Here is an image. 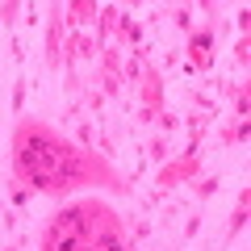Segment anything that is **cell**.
<instances>
[{
    "label": "cell",
    "instance_id": "obj_29",
    "mask_svg": "<svg viewBox=\"0 0 251 251\" xmlns=\"http://www.w3.org/2000/svg\"><path fill=\"white\" fill-rule=\"evenodd\" d=\"M234 21H239V38H247V25H251V9H239V13H234Z\"/></svg>",
    "mask_w": 251,
    "mask_h": 251
},
{
    "label": "cell",
    "instance_id": "obj_15",
    "mask_svg": "<svg viewBox=\"0 0 251 251\" xmlns=\"http://www.w3.org/2000/svg\"><path fill=\"white\" fill-rule=\"evenodd\" d=\"M247 134H251V122H234L230 117V122L222 126V147H243Z\"/></svg>",
    "mask_w": 251,
    "mask_h": 251
},
{
    "label": "cell",
    "instance_id": "obj_14",
    "mask_svg": "<svg viewBox=\"0 0 251 251\" xmlns=\"http://www.w3.org/2000/svg\"><path fill=\"white\" fill-rule=\"evenodd\" d=\"M188 188H193V197H197V201H209L218 188H222V176H218V172H205V176L188 180Z\"/></svg>",
    "mask_w": 251,
    "mask_h": 251
},
{
    "label": "cell",
    "instance_id": "obj_22",
    "mask_svg": "<svg viewBox=\"0 0 251 251\" xmlns=\"http://www.w3.org/2000/svg\"><path fill=\"white\" fill-rule=\"evenodd\" d=\"M4 188H9V201H13V205H17V209H25L29 201H34V193H29L25 184H17V180H9V184H4Z\"/></svg>",
    "mask_w": 251,
    "mask_h": 251
},
{
    "label": "cell",
    "instance_id": "obj_20",
    "mask_svg": "<svg viewBox=\"0 0 251 251\" xmlns=\"http://www.w3.org/2000/svg\"><path fill=\"white\" fill-rule=\"evenodd\" d=\"M80 105L88 109V113H105V97H100V88H88V84H84V92H80Z\"/></svg>",
    "mask_w": 251,
    "mask_h": 251
},
{
    "label": "cell",
    "instance_id": "obj_12",
    "mask_svg": "<svg viewBox=\"0 0 251 251\" xmlns=\"http://www.w3.org/2000/svg\"><path fill=\"white\" fill-rule=\"evenodd\" d=\"M117 17H122V4H100V13H97V25H92V38H97V46H105L109 38H113Z\"/></svg>",
    "mask_w": 251,
    "mask_h": 251
},
{
    "label": "cell",
    "instance_id": "obj_3",
    "mask_svg": "<svg viewBox=\"0 0 251 251\" xmlns=\"http://www.w3.org/2000/svg\"><path fill=\"white\" fill-rule=\"evenodd\" d=\"M201 168H205V163H201V155H188V151H180L176 159L159 163V172H155V193H151V201H163L172 188H180V184H188V180L205 176Z\"/></svg>",
    "mask_w": 251,
    "mask_h": 251
},
{
    "label": "cell",
    "instance_id": "obj_21",
    "mask_svg": "<svg viewBox=\"0 0 251 251\" xmlns=\"http://www.w3.org/2000/svg\"><path fill=\"white\" fill-rule=\"evenodd\" d=\"M21 13H25V4H21V0H0V25H4V29H9Z\"/></svg>",
    "mask_w": 251,
    "mask_h": 251
},
{
    "label": "cell",
    "instance_id": "obj_18",
    "mask_svg": "<svg viewBox=\"0 0 251 251\" xmlns=\"http://www.w3.org/2000/svg\"><path fill=\"white\" fill-rule=\"evenodd\" d=\"M25 97H29V80L17 75V80H13V100H9V113L13 117H25Z\"/></svg>",
    "mask_w": 251,
    "mask_h": 251
},
{
    "label": "cell",
    "instance_id": "obj_7",
    "mask_svg": "<svg viewBox=\"0 0 251 251\" xmlns=\"http://www.w3.org/2000/svg\"><path fill=\"white\" fill-rule=\"evenodd\" d=\"M63 4H50L46 9V50H42V67L46 72H63Z\"/></svg>",
    "mask_w": 251,
    "mask_h": 251
},
{
    "label": "cell",
    "instance_id": "obj_8",
    "mask_svg": "<svg viewBox=\"0 0 251 251\" xmlns=\"http://www.w3.org/2000/svg\"><path fill=\"white\" fill-rule=\"evenodd\" d=\"M222 97H230V105H234V122H247L251 117V88H247V80H209Z\"/></svg>",
    "mask_w": 251,
    "mask_h": 251
},
{
    "label": "cell",
    "instance_id": "obj_10",
    "mask_svg": "<svg viewBox=\"0 0 251 251\" xmlns=\"http://www.w3.org/2000/svg\"><path fill=\"white\" fill-rule=\"evenodd\" d=\"M113 38L126 46V50H143V38H147V25L138 17H130V13L122 9V17H117V25H113Z\"/></svg>",
    "mask_w": 251,
    "mask_h": 251
},
{
    "label": "cell",
    "instance_id": "obj_1",
    "mask_svg": "<svg viewBox=\"0 0 251 251\" xmlns=\"http://www.w3.org/2000/svg\"><path fill=\"white\" fill-rule=\"evenodd\" d=\"M13 180L25 184L34 197H67L75 188H100L113 197H134V176L113 168L100 151H84L75 138L54 130L42 117H17L9 138Z\"/></svg>",
    "mask_w": 251,
    "mask_h": 251
},
{
    "label": "cell",
    "instance_id": "obj_9",
    "mask_svg": "<svg viewBox=\"0 0 251 251\" xmlns=\"http://www.w3.org/2000/svg\"><path fill=\"white\" fill-rule=\"evenodd\" d=\"M97 13H100L97 0H67L63 4V29L75 34L80 25H97Z\"/></svg>",
    "mask_w": 251,
    "mask_h": 251
},
{
    "label": "cell",
    "instance_id": "obj_11",
    "mask_svg": "<svg viewBox=\"0 0 251 251\" xmlns=\"http://www.w3.org/2000/svg\"><path fill=\"white\" fill-rule=\"evenodd\" d=\"M247 209H251V188L243 184L239 193H234V209H230V222H226V247H230V243L247 230V218H251Z\"/></svg>",
    "mask_w": 251,
    "mask_h": 251
},
{
    "label": "cell",
    "instance_id": "obj_4",
    "mask_svg": "<svg viewBox=\"0 0 251 251\" xmlns=\"http://www.w3.org/2000/svg\"><path fill=\"white\" fill-rule=\"evenodd\" d=\"M92 88H100V97L105 100H126V80H122V50H113V46H100V63L97 72H92Z\"/></svg>",
    "mask_w": 251,
    "mask_h": 251
},
{
    "label": "cell",
    "instance_id": "obj_28",
    "mask_svg": "<svg viewBox=\"0 0 251 251\" xmlns=\"http://www.w3.org/2000/svg\"><path fill=\"white\" fill-rule=\"evenodd\" d=\"M21 209H4V214H0V222H4V230H17V222H21Z\"/></svg>",
    "mask_w": 251,
    "mask_h": 251
},
{
    "label": "cell",
    "instance_id": "obj_6",
    "mask_svg": "<svg viewBox=\"0 0 251 251\" xmlns=\"http://www.w3.org/2000/svg\"><path fill=\"white\" fill-rule=\"evenodd\" d=\"M138 109H147V113H155V122H159V113L168 109V84H163V67H155V63L143 59V80H138Z\"/></svg>",
    "mask_w": 251,
    "mask_h": 251
},
{
    "label": "cell",
    "instance_id": "obj_2",
    "mask_svg": "<svg viewBox=\"0 0 251 251\" xmlns=\"http://www.w3.org/2000/svg\"><path fill=\"white\" fill-rule=\"evenodd\" d=\"M38 251H138V243H130L113 205H105L100 197H84L59 205L46 218Z\"/></svg>",
    "mask_w": 251,
    "mask_h": 251
},
{
    "label": "cell",
    "instance_id": "obj_17",
    "mask_svg": "<svg viewBox=\"0 0 251 251\" xmlns=\"http://www.w3.org/2000/svg\"><path fill=\"white\" fill-rule=\"evenodd\" d=\"M143 151H147V159H151V163H168V151H172V147H168V134H159V130H155V134L147 138Z\"/></svg>",
    "mask_w": 251,
    "mask_h": 251
},
{
    "label": "cell",
    "instance_id": "obj_27",
    "mask_svg": "<svg viewBox=\"0 0 251 251\" xmlns=\"http://www.w3.org/2000/svg\"><path fill=\"white\" fill-rule=\"evenodd\" d=\"M155 126H159V134H172V130H180V117L172 113V109H163V113H159V122H155Z\"/></svg>",
    "mask_w": 251,
    "mask_h": 251
},
{
    "label": "cell",
    "instance_id": "obj_5",
    "mask_svg": "<svg viewBox=\"0 0 251 251\" xmlns=\"http://www.w3.org/2000/svg\"><path fill=\"white\" fill-rule=\"evenodd\" d=\"M214 38H218V29L209 25V21H201V25H193V29L184 34V59H188V72L209 75V67H214Z\"/></svg>",
    "mask_w": 251,
    "mask_h": 251
},
{
    "label": "cell",
    "instance_id": "obj_31",
    "mask_svg": "<svg viewBox=\"0 0 251 251\" xmlns=\"http://www.w3.org/2000/svg\"><path fill=\"white\" fill-rule=\"evenodd\" d=\"M0 251H25V239H17V243H4Z\"/></svg>",
    "mask_w": 251,
    "mask_h": 251
},
{
    "label": "cell",
    "instance_id": "obj_13",
    "mask_svg": "<svg viewBox=\"0 0 251 251\" xmlns=\"http://www.w3.org/2000/svg\"><path fill=\"white\" fill-rule=\"evenodd\" d=\"M143 59H147V50H134V54H126V59H122L126 88H138V80H143Z\"/></svg>",
    "mask_w": 251,
    "mask_h": 251
},
{
    "label": "cell",
    "instance_id": "obj_30",
    "mask_svg": "<svg viewBox=\"0 0 251 251\" xmlns=\"http://www.w3.org/2000/svg\"><path fill=\"white\" fill-rule=\"evenodd\" d=\"M63 117H67V122H80V117H84V105H80V100H67V113H63Z\"/></svg>",
    "mask_w": 251,
    "mask_h": 251
},
{
    "label": "cell",
    "instance_id": "obj_26",
    "mask_svg": "<svg viewBox=\"0 0 251 251\" xmlns=\"http://www.w3.org/2000/svg\"><path fill=\"white\" fill-rule=\"evenodd\" d=\"M188 100H193V105H197V113H209V117H214V113H218V105H214V100H209V97H201V92H197V88L188 92Z\"/></svg>",
    "mask_w": 251,
    "mask_h": 251
},
{
    "label": "cell",
    "instance_id": "obj_19",
    "mask_svg": "<svg viewBox=\"0 0 251 251\" xmlns=\"http://www.w3.org/2000/svg\"><path fill=\"white\" fill-rule=\"evenodd\" d=\"M75 147H84V151H97V126H92L88 117H80V122H75Z\"/></svg>",
    "mask_w": 251,
    "mask_h": 251
},
{
    "label": "cell",
    "instance_id": "obj_25",
    "mask_svg": "<svg viewBox=\"0 0 251 251\" xmlns=\"http://www.w3.org/2000/svg\"><path fill=\"white\" fill-rule=\"evenodd\" d=\"M201 222H205V218H201V214H193V218L184 222V230H180V239H184V243H193V239L201 234Z\"/></svg>",
    "mask_w": 251,
    "mask_h": 251
},
{
    "label": "cell",
    "instance_id": "obj_23",
    "mask_svg": "<svg viewBox=\"0 0 251 251\" xmlns=\"http://www.w3.org/2000/svg\"><path fill=\"white\" fill-rule=\"evenodd\" d=\"M234 63H239V67H243V72H247V63H251V38H239V42H234Z\"/></svg>",
    "mask_w": 251,
    "mask_h": 251
},
{
    "label": "cell",
    "instance_id": "obj_16",
    "mask_svg": "<svg viewBox=\"0 0 251 251\" xmlns=\"http://www.w3.org/2000/svg\"><path fill=\"white\" fill-rule=\"evenodd\" d=\"M163 17H172V21H176V29H180V34H188V29L197 25V13H193V4H172V9H163Z\"/></svg>",
    "mask_w": 251,
    "mask_h": 251
},
{
    "label": "cell",
    "instance_id": "obj_24",
    "mask_svg": "<svg viewBox=\"0 0 251 251\" xmlns=\"http://www.w3.org/2000/svg\"><path fill=\"white\" fill-rule=\"evenodd\" d=\"M126 234H130V243H143L147 234H151V222H147V218H134V222H130V230H126Z\"/></svg>",
    "mask_w": 251,
    "mask_h": 251
}]
</instances>
